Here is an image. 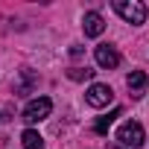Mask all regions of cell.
Returning a JSON list of instances; mask_svg holds the SVG:
<instances>
[{
    "label": "cell",
    "mask_w": 149,
    "mask_h": 149,
    "mask_svg": "<svg viewBox=\"0 0 149 149\" xmlns=\"http://www.w3.org/2000/svg\"><path fill=\"white\" fill-rule=\"evenodd\" d=\"M67 76L79 82V79H91V76H94V70H88V67H70V70H67Z\"/></svg>",
    "instance_id": "obj_10"
},
{
    "label": "cell",
    "mask_w": 149,
    "mask_h": 149,
    "mask_svg": "<svg viewBox=\"0 0 149 149\" xmlns=\"http://www.w3.org/2000/svg\"><path fill=\"white\" fill-rule=\"evenodd\" d=\"M108 149H123V146H108Z\"/></svg>",
    "instance_id": "obj_11"
},
{
    "label": "cell",
    "mask_w": 149,
    "mask_h": 149,
    "mask_svg": "<svg viewBox=\"0 0 149 149\" xmlns=\"http://www.w3.org/2000/svg\"><path fill=\"white\" fill-rule=\"evenodd\" d=\"M126 88L132 94V100H143V94L149 91V76L143 70H132L129 76H126Z\"/></svg>",
    "instance_id": "obj_5"
},
{
    "label": "cell",
    "mask_w": 149,
    "mask_h": 149,
    "mask_svg": "<svg viewBox=\"0 0 149 149\" xmlns=\"http://www.w3.org/2000/svg\"><path fill=\"white\" fill-rule=\"evenodd\" d=\"M117 140H120L123 146L137 149V146H143V143H146V132H143V126H140V123L129 120V123H123V126L117 129Z\"/></svg>",
    "instance_id": "obj_2"
},
{
    "label": "cell",
    "mask_w": 149,
    "mask_h": 149,
    "mask_svg": "<svg viewBox=\"0 0 149 149\" xmlns=\"http://www.w3.org/2000/svg\"><path fill=\"white\" fill-rule=\"evenodd\" d=\"M21 143H24V149H44V137H41L35 129H26V132L21 134Z\"/></svg>",
    "instance_id": "obj_8"
},
{
    "label": "cell",
    "mask_w": 149,
    "mask_h": 149,
    "mask_svg": "<svg viewBox=\"0 0 149 149\" xmlns=\"http://www.w3.org/2000/svg\"><path fill=\"white\" fill-rule=\"evenodd\" d=\"M53 111V100L50 97H38V100H29L26 108H24V120L26 123H41L44 117H50Z\"/></svg>",
    "instance_id": "obj_3"
},
{
    "label": "cell",
    "mask_w": 149,
    "mask_h": 149,
    "mask_svg": "<svg viewBox=\"0 0 149 149\" xmlns=\"http://www.w3.org/2000/svg\"><path fill=\"white\" fill-rule=\"evenodd\" d=\"M94 58H97V64H100L102 70H114V67L120 64V53H117V47H111V44H100V47L94 50Z\"/></svg>",
    "instance_id": "obj_6"
},
{
    "label": "cell",
    "mask_w": 149,
    "mask_h": 149,
    "mask_svg": "<svg viewBox=\"0 0 149 149\" xmlns=\"http://www.w3.org/2000/svg\"><path fill=\"white\" fill-rule=\"evenodd\" d=\"M111 100H114V91H111L108 85L94 82V85L85 91V102H88L91 108H105V105H111Z\"/></svg>",
    "instance_id": "obj_4"
},
{
    "label": "cell",
    "mask_w": 149,
    "mask_h": 149,
    "mask_svg": "<svg viewBox=\"0 0 149 149\" xmlns=\"http://www.w3.org/2000/svg\"><path fill=\"white\" fill-rule=\"evenodd\" d=\"M114 117H120V108H114L111 114H105V117H100V120L94 123V132H97V134H108V126L114 123Z\"/></svg>",
    "instance_id": "obj_9"
},
{
    "label": "cell",
    "mask_w": 149,
    "mask_h": 149,
    "mask_svg": "<svg viewBox=\"0 0 149 149\" xmlns=\"http://www.w3.org/2000/svg\"><path fill=\"white\" fill-rule=\"evenodd\" d=\"M114 12L132 26H140L146 21V6L140 0H114Z\"/></svg>",
    "instance_id": "obj_1"
},
{
    "label": "cell",
    "mask_w": 149,
    "mask_h": 149,
    "mask_svg": "<svg viewBox=\"0 0 149 149\" xmlns=\"http://www.w3.org/2000/svg\"><path fill=\"white\" fill-rule=\"evenodd\" d=\"M82 29H85L88 38H100V35L105 32V21H102V15H100V12H88V15L82 18Z\"/></svg>",
    "instance_id": "obj_7"
}]
</instances>
